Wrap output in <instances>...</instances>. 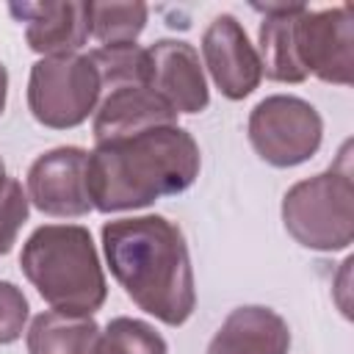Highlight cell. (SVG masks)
<instances>
[{
  "mask_svg": "<svg viewBox=\"0 0 354 354\" xmlns=\"http://www.w3.org/2000/svg\"><path fill=\"white\" fill-rule=\"evenodd\" d=\"M28 213H30L28 191H22V183L17 177H8L6 163L0 158V254H8L14 249L17 235L28 221Z\"/></svg>",
  "mask_w": 354,
  "mask_h": 354,
  "instance_id": "obj_19",
  "label": "cell"
},
{
  "mask_svg": "<svg viewBox=\"0 0 354 354\" xmlns=\"http://www.w3.org/2000/svg\"><path fill=\"white\" fill-rule=\"evenodd\" d=\"M147 86L177 116L202 113L210 105L199 53L183 39H158L147 47Z\"/></svg>",
  "mask_w": 354,
  "mask_h": 354,
  "instance_id": "obj_10",
  "label": "cell"
},
{
  "mask_svg": "<svg viewBox=\"0 0 354 354\" xmlns=\"http://www.w3.org/2000/svg\"><path fill=\"white\" fill-rule=\"evenodd\" d=\"M100 335L102 329L91 315L44 310L30 321L25 346L28 354H97Z\"/></svg>",
  "mask_w": 354,
  "mask_h": 354,
  "instance_id": "obj_15",
  "label": "cell"
},
{
  "mask_svg": "<svg viewBox=\"0 0 354 354\" xmlns=\"http://www.w3.org/2000/svg\"><path fill=\"white\" fill-rule=\"evenodd\" d=\"M160 124H177V113L149 86L138 83V86L111 88L100 100L94 111L91 133H94V144H102Z\"/></svg>",
  "mask_w": 354,
  "mask_h": 354,
  "instance_id": "obj_12",
  "label": "cell"
},
{
  "mask_svg": "<svg viewBox=\"0 0 354 354\" xmlns=\"http://www.w3.org/2000/svg\"><path fill=\"white\" fill-rule=\"evenodd\" d=\"M296 53L307 75L332 86L354 83V22L348 6L310 11L296 19Z\"/></svg>",
  "mask_w": 354,
  "mask_h": 354,
  "instance_id": "obj_7",
  "label": "cell"
},
{
  "mask_svg": "<svg viewBox=\"0 0 354 354\" xmlns=\"http://www.w3.org/2000/svg\"><path fill=\"white\" fill-rule=\"evenodd\" d=\"M249 144L254 152L277 166L293 169L307 163L324 141V119L301 97L293 94H271L260 100L249 113Z\"/></svg>",
  "mask_w": 354,
  "mask_h": 354,
  "instance_id": "obj_6",
  "label": "cell"
},
{
  "mask_svg": "<svg viewBox=\"0 0 354 354\" xmlns=\"http://www.w3.org/2000/svg\"><path fill=\"white\" fill-rule=\"evenodd\" d=\"M147 17L149 8L144 3H88V28L100 47L136 44Z\"/></svg>",
  "mask_w": 354,
  "mask_h": 354,
  "instance_id": "obj_16",
  "label": "cell"
},
{
  "mask_svg": "<svg viewBox=\"0 0 354 354\" xmlns=\"http://www.w3.org/2000/svg\"><path fill=\"white\" fill-rule=\"evenodd\" d=\"M202 169L199 144L180 124H160L94 144L86 163L91 207L100 213L149 207L183 194Z\"/></svg>",
  "mask_w": 354,
  "mask_h": 354,
  "instance_id": "obj_2",
  "label": "cell"
},
{
  "mask_svg": "<svg viewBox=\"0 0 354 354\" xmlns=\"http://www.w3.org/2000/svg\"><path fill=\"white\" fill-rule=\"evenodd\" d=\"M8 11L25 22V41L41 58L75 55L91 36L88 3L80 0H44V3H8Z\"/></svg>",
  "mask_w": 354,
  "mask_h": 354,
  "instance_id": "obj_11",
  "label": "cell"
},
{
  "mask_svg": "<svg viewBox=\"0 0 354 354\" xmlns=\"http://www.w3.org/2000/svg\"><path fill=\"white\" fill-rule=\"evenodd\" d=\"M202 66L227 100L249 97L263 80V64L243 25L232 14H218L202 33Z\"/></svg>",
  "mask_w": 354,
  "mask_h": 354,
  "instance_id": "obj_9",
  "label": "cell"
},
{
  "mask_svg": "<svg viewBox=\"0 0 354 354\" xmlns=\"http://www.w3.org/2000/svg\"><path fill=\"white\" fill-rule=\"evenodd\" d=\"M19 268L50 310L94 315L108 299L97 246L80 224L36 227L22 243Z\"/></svg>",
  "mask_w": 354,
  "mask_h": 354,
  "instance_id": "obj_3",
  "label": "cell"
},
{
  "mask_svg": "<svg viewBox=\"0 0 354 354\" xmlns=\"http://www.w3.org/2000/svg\"><path fill=\"white\" fill-rule=\"evenodd\" d=\"M102 252L127 299L166 326H183L196 310V282L183 230L147 213L102 224Z\"/></svg>",
  "mask_w": 354,
  "mask_h": 354,
  "instance_id": "obj_1",
  "label": "cell"
},
{
  "mask_svg": "<svg viewBox=\"0 0 354 354\" xmlns=\"http://www.w3.org/2000/svg\"><path fill=\"white\" fill-rule=\"evenodd\" d=\"M346 141L337 160L307 180L293 183L282 196V224L304 249L340 252L354 241V180Z\"/></svg>",
  "mask_w": 354,
  "mask_h": 354,
  "instance_id": "obj_4",
  "label": "cell"
},
{
  "mask_svg": "<svg viewBox=\"0 0 354 354\" xmlns=\"http://www.w3.org/2000/svg\"><path fill=\"white\" fill-rule=\"evenodd\" d=\"M88 152L80 147H55L39 155L28 169V199L53 218H80L91 213L86 185Z\"/></svg>",
  "mask_w": 354,
  "mask_h": 354,
  "instance_id": "obj_8",
  "label": "cell"
},
{
  "mask_svg": "<svg viewBox=\"0 0 354 354\" xmlns=\"http://www.w3.org/2000/svg\"><path fill=\"white\" fill-rule=\"evenodd\" d=\"M97 354H169V346L152 324L119 315L105 324Z\"/></svg>",
  "mask_w": 354,
  "mask_h": 354,
  "instance_id": "obj_18",
  "label": "cell"
},
{
  "mask_svg": "<svg viewBox=\"0 0 354 354\" xmlns=\"http://www.w3.org/2000/svg\"><path fill=\"white\" fill-rule=\"evenodd\" d=\"M102 83L88 55L39 58L28 77V111L50 130L80 127L100 105Z\"/></svg>",
  "mask_w": 354,
  "mask_h": 354,
  "instance_id": "obj_5",
  "label": "cell"
},
{
  "mask_svg": "<svg viewBox=\"0 0 354 354\" xmlns=\"http://www.w3.org/2000/svg\"><path fill=\"white\" fill-rule=\"evenodd\" d=\"M6 100H8V69L0 64V113L6 111Z\"/></svg>",
  "mask_w": 354,
  "mask_h": 354,
  "instance_id": "obj_21",
  "label": "cell"
},
{
  "mask_svg": "<svg viewBox=\"0 0 354 354\" xmlns=\"http://www.w3.org/2000/svg\"><path fill=\"white\" fill-rule=\"evenodd\" d=\"M290 326L271 307H235L207 343V354H288Z\"/></svg>",
  "mask_w": 354,
  "mask_h": 354,
  "instance_id": "obj_13",
  "label": "cell"
},
{
  "mask_svg": "<svg viewBox=\"0 0 354 354\" xmlns=\"http://www.w3.org/2000/svg\"><path fill=\"white\" fill-rule=\"evenodd\" d=\"M28 315H30V307L22 288H17L8 279H0V346L17 343L22 337Z\"/></svg>",
  "mask_w": 354,
  "mask_h": 354,
  "instance_id": "obj_20",
  "label": "cell"
},
{
  "mask_svg": "<svg viewBox=\"0 0 354 354\" xmlns=\"http://www.w3.org/2000/svg\"><path fill=\"white\" fill-rule=\"evenodd\" d=\"M263 11L260 22V64L263 75L274 83H304L310 75L304 72L296 53V19L304 6H254Z\"/></svg>",
  "mask_w": 354,
  "mask_h": 354,
  "instance_id": "obj_14",
  "label": "cell"
},
{
  "mask_svg": "<svg viewBox=\"0 0 354 354\" xmlns=\"http://www.w3.org/2000/svg\"><path fill=\"white\" fill-rule=\"evenodd\" d=\"M91 64L97 66L102 91L119 86H147V47L138 44H116V47H97L88 53Z\"/></svg>",
  "mask_w": 354,
  "mask_h": 354,
  "instance_id": "obj_17",
  "label": "cell"
}]
</instances>
